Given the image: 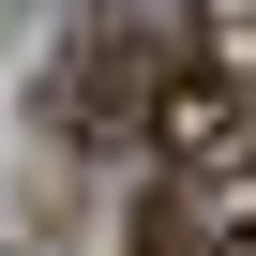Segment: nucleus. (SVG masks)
Masks as SVG:
<instances>
[{"instance_id": "f257e3e1", "label": "nucleus", "mask_w": 256, "mask_h": 256, "mask_svg": "<svg viewBox=\"0 0 256 256\" xmlns=\"http://www.w3.org/2000/svg\"><path fill=\"white\" fill-rule=\"evenodd\" d=\"M166 30H90V46H60V76H46V120H60V151H136L151 136V90H166Z\"/></svg>"}, {"instance_id": "f03ea898", "label": "nucleus", "mask_w": 256, "mask_h": 256, "mask_svg": "<svg viewBox=\"0 0 256 256\" xmlns=\"http://www.w3.org/2000/svg\"><path fill=\"white\" fill-rule=\"evenodd\" d=\"M241 151H256V76L166 60V90H151V166H241Z\"/></svg>"}]
</instances>
